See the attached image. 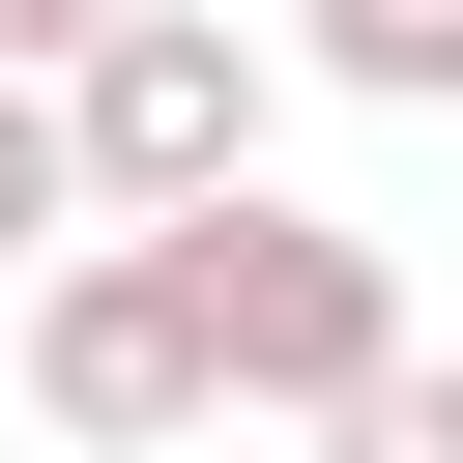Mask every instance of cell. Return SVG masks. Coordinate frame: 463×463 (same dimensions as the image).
<instances>
[{
    "label": "cell",
    "mask_w": 463,
    "mask_h": 463,
    "mask_svg": "<svg viewBox=\"0 0 463 463\" xmlns=\"http://www.w3.org/2000/svg\"><path fill=\"white\" fill-rule=\"evenodd\" d=\"M174 318H203V434H232V405H260V434H318L347 376H405V260H376L347 203H260V174L174 232Z\"/></svg>",
    "instance_id": "6da1fadb"
},
{
    "label": "cell",
    "mask_w": 463,
    "mask_h": 463,
    "mask_svg": "<svg viewBox=\"0 0 463 463\" xmlns=\"http://www.w3.org/2000/svg\"><path fill=\"white\" fill-rule=\"evenodd\" d=\"M29 434H87V463H174V434H203L174 232H58V260H29Z\"/></svg>",
    "instance_id": "3957f363"
},
{
    "label": "cell",
    "mask_w": 463,
    "mask_h": 463,
    "mask_svg": "<svg viewBox=\"0 0 463 463\" xmlns=\"http://www.w3.org/2000/svg\"><path fill=\"white\" fill-rule=\"evenodd\" d=\"M58 232H87V174H58V87H0V289H29Z\"/></svg>",
    "instance_id": "8992f818"
},
{
    "label": "cell",
    "mask_w": 463,
    "mask_h": 463,
    "mask_svg": "<svg viewBox=\"0 0 463 463\" xmlns=\"http://www.w3.org/2000/svg\"><path fill=\"white\" fill-rule=\"evenodd\" d=\"M318 463H463V376H434V347H405V376H347V405H318Z\"/></svg>",
    "instance_id": "5b68a950"
},
{
    "label": "cell",
    "mask_w": 463,
    "mask_h": 463,
    "mask_svg": "<svg viewBox=\"0 0 463 463\" xmlns=\"http://www.w3.org/2000/svg\"><path fill=\"white\" fill-rule=\"evenodd\" d=\"M87 29H116V0H0V87H58V58H87Z\"/></svg>",
    "instance_id": "52a82bcc"
},
{
    "label": "cell",
    "mask_w": 463,
    "mask_h": 463,
    "mask_svg": "<svg viewBox=\"0 0 463 463\" xmlns=\"http://www.w3.org/2000/svg\"><path fill=\"white\" fill-rule=\"evenodd\" d=\"M260 116H289V58H260L232 0H116V29L58 58V174H87V232H203V203L260 174Z\"/></svg>",
    "instance_id": "7a4b0ae2"
},
{
    "label": "cell",
    "mask_w": 463,
    "mask_h": 463,
    "mask_svg": "<svg viewBox=\"0 0 463 463\" xmlns=\"http://www.w3.org/2000/svg\"><path fill=\"white\" fill-rule=\"evenodd\" d=\"M260 58H289V87H347V116H463V0H289Z\"/></svg>",
    "instance_id": "277c9868"
}]
</instances>
